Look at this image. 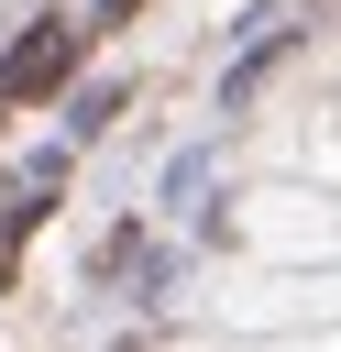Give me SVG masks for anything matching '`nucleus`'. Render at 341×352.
I'll list each match as a JSON object with an SVG mask.
<instances>
[{
    "instance_id": "obj_1",
    "label": "nucleus",
    "mask_w": 341,
    "mask_h": 352,
    "mask_svg": "<svg viewBox=\"0 0 341 352\" xmlns=\"http://www.w3.org/2000/svg\"><path fill=\"white\" fill-rule=\"evenodd\" d=\"M77 44H88V33L44 11V22H33V33L11 44V55H0V110H33V99H55V88L77 77Z\"/></svg>"
}]
</instances>
